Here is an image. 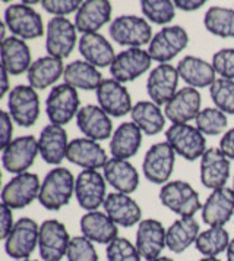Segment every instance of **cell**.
I'll return each mask as SVG.
<instances>
[{
    "label": "cell",
    "instance_id": "cell-1",
    "mask_svg": "<svg viewBox=\"0 0 234 261\" xmlns=\"http://www.w3.org/2000/svg\"><path fill=\"white\" fill-rule=\"evenodd\" d=\"M75 182L76 179L69 169L60 166L51 169L41 182L38 201L47 210L57 212L72 200L75 194Z\"/></svg>",
    "mask_w": 234,
    "mask_h": 261
},
{
    "label": "cell",
    "instance_id": "cell-2",
    "mask_svg": "<svg viewBox=\"0 0 234 261\" xmlns=\"http://www.w3.org/2000/svg\"><path fill=\"white\" fill-rule=\"evenodd\" d=\"M110 37L117 44L128 48H140L151 43L152 28L145 18L136 15H122L110 24Z\"/></svg>",
    "mask_w": 234,
    "mask_h": 261
},
{
    "label": "cell",
    "instance_id": "cell-3",
    "mask_svg": "<svg viewBox=\"0 0 234 261\" xmlns=\"http://www.w3.org/2000/svg\"><path fill=\"white\" fill-rule=\"evenodd\" d=\"M78 90L68 84H58L50 90L46 100V112L53 125L65 126L81 110Z\"/></svg>",
    "mask_w": 234,
    "mask_h": 261
},
{
    "label": "cell",
    "instance_id": "cell-4",
    "mask_svg": "<svg viewBox=\"0 0 234 261\" xmlns=\"http://www.w3.org/2000/svg\"><path fill=\"white\" fill-rule=\"evenodd\" d=\"M3 22L13 36L21 40H35L44 36V22L41 15L23 2L6 8Z\"/></svg>",
    "mask_w": 234,
    "mask_h": 261
},
{
    "label": "cell",
    "instance_id": "cell-5",
    "mask_svg": "<svg viewBox=\"0 0 234 261\" xmlns=\"http://www.w3.org/2000/svg\"><path fill=\"white\" fill-rule=\"evenodd\" d=\"M160 201L164 207L182 217H193L202 210V202L195 188L185 180H171L160 190Z\"/></svg>",
    "mask_w": 234,
    "mask_h": 261
},
{
    "label": "cell",
    "instance_id": "cell-6",
    "mask_svg": "<svg viewBox=\"0 0 234 261\" xmlns=\"http://www.w3.org/2000/svg\"><path fill=\"white\" fill-rule=\"evenodd\" d=\"M165 141L171 145L175 154L183 157L187 162H195L207 151L205 135L189 123L171 125L165 130Z\"/></svg>",
    "mask_w": 234,
    "mask_h": 261
},
{
    "label": "cell",
    "instance_id": "cell-7",
    "mask_svg": "<svg viewBox=\"0 0 234 261\" xmlns=\"http://www.w3.org/2000/svg\"><path fill=\"white\" fill-rule=\"evenodd\" d=\"M40 226L30 217H21L5 239L6 254L16 261L28 260L38 247Z\"/></svg>",
    "mask_w": 234,
    "mask_h": 261
},
{
    "label": "cell",
    "instance_id": "cell-8",
    "mask_svg": "<svg viewBox=\"0 0 234 261\" xmlns=\"http://www.w3.org/2000/svg\"><path fill=\"white\" fill-rule=\"evenodd\" d=\"M9 115L22 128H31L40 116V97L31 85H16L8 95Z\"/></svg>",
    "mask_w": 234,
    "mask_h": 261
},
{
    "label": "cell",
    "instance_id": "cell-9",
    "mask_svg": "<svg viewBox=\"0 0 234 261\" xmlns=\"http://www.w3.org/2000/svg\"><path fill=\"white\" fill-rule=\"evenodd\" d=\"M76 27L66 16H53L47 24L46 50L48 56L66 59L76 44Z\"/></svg>",
    "mask_w": 234,
    "mask_h": 261
},
{
    "label": "cell",
    "instance_id": "cell-10",
    "mask_svg": "<svg viewBox=\"0 0 234 261\" xmlns=\"http://www.w3.org/2000/svg\"><path fill=\"white\" fill-rule=\"evenodd\" d=\"M189 36L186 30L179 25H170L161 28L152 37L148 46V53L152 60L161 63H168L187 47Z\"/></svg>",
    "mask_w": 234,
    "mask_h": 261
},
{
    "label": "cell",
    "instance_id": "cell-11",
    "mask_svg": "<svg viewBox=\"0 0 234 261\" xmlns=\"http://www.w3.org/2000/svg\"><path fill=\"white\" fill-rule=\"evenodd\" d=\"M175 165V151L167 143H157L147 151L142 162L143 176L151 184L165 185L173 173Z\"/></svg>",
    "mask_w": 234,
    "mask_h": 261
},
{
    "label": "cell",
    "instance_id": "cell-12",
    "mask_svg": "<svg viewBox=\"0 0 234 261\" xmlns=\"http://www.w3.org/2000/svg\"><path fill=\"white\" fill-rule=\"evenodd\" d=\"M70 239L66 226L56 219H48L40 226L38 249L44 261H62L69 248Z\"/></svg>",
    "mask_w": 234,
    "mask_h": 261
},
{
    "label": "cell",
    "instance_id": "cell-13",
    "mask_svg": "<svg viewBox=\"0 0 234 261\" xmlns=\"http://www.w3.org/2000/svg\"><path fill=\"white\" fill-rule=\"evenodd\" d=\"M40 188H41V182L35 173L25 172L15 175L3 187L2 202L11 207L12 210H21L28 207L35 198H38Z\"/></svg>",
    "mask_w": 234,
    "mask_h": 261
},
{
    "label": "cell",
    "instance_id": "cell-14",
    "mask_svg": "<svg viewBox=\"0 0 234 261\" xmlns=\"http://www.w3.org/2000/svg\"><path fill=\"white\" fill-rule=\"evenodd\" d=\"M40 154L38 140L33 135H23L12 140V143L3 148L2 163L9 173H25L34 165L37 155Z\"/></svg>",
    "mask_w": 234,
    "mask_h": 261
},
{
    "label": "cell",
    "instance_id": "cell-15",
    "mask_svg": "<svg viewBox=\"0 0 234 261\" xmlns=\"http://www.w3.org/2000/svg\"><path fill=\"white\" fill-rule=\"evenodd\" d=\"M107 192V180L98 170L86 169L76 176L75 197L81 208L95 212L100 205H104Z\"/></svg>",
    "mask_w": 234,
    "mask_h": 261
},
{
    "label": "cell",
    "instance_id": "cell-16",
    "mask_svg": "<svg viewBox=\"0 0 234 261\" xmlns=\"http://www.w3.org/2000/svg\"><path fill=\"white\" fill-rule=\"evenodd\" d=\"M151 56L148 50L142 48H126L116 55V59L110 66L113 80L120 84L132 83L142 76L151 68Z\"/></svg>",
    "mask_w": 234,
    "mask_h": 261
},
{
    "label": "cell",
    "instance_id": "cell-17",
    "mask_svg": "<svg viewBox=\"0 0 234 261\" xmlns=\"http://www.w3.org/2000/svg\"><path fill=\"white\" fill-rule=\"evenodd\" d=\"M179 78L180 75L173 65L161 63L155 66L147 80V93L152 103L160 107L165 106L179 91Z\"/></svg>",
    "mask_w": 234,
    "mask_h": 261
},
{
    "label": "cell",
    "instance_id": "cell-18",
    "mask_svg": "<svg viewBox=\"0 0 234 261\" xmlns=\"http://www.w3.org/2000/svg\"><path fill=\"white\" fill-rule=\"evenodd\" d=\"M97 100L108 116L123 118L132 112V97L128 88L116 80H103L97 88Z\"/></svg>",
    "mask_w": 234,
    "mask_h": 261
},
{
    "label": "cell",
    "instance_id": "cell-19",
    "mask_svg": "<svg viewBox=\"0 0 234 261\" xmlns=\"http://www.w3.org/2000/svg\"><path fill=\"white\" fill-rule=\"evenodd\" d=\"M230 159L220 148H208L200 157V182L208 190L224 188L230 178Z\"/></svg>",
    "mask_w": 234,
    "mask_h": 261
},
{
    "label": "cell",
    "instance_id": "cell-20",
    "mask_svg": "<svg viewBox=\"0 0 234 261\" xmlns=\"http://www.w3.org/2000/svg\"><path fill=\"white\" fill-rule=\"evenodd\" d=\"M202 97L196 88L183 87L164 106V115L173 125L177 123H189L195 120L200 113Z\"/></svg>",
    "mask_w": 234,
    "mask_h": 261
},
{
    "label": "cell",
    "instance_id": "cell-21",
    "mask_svg": "<svg viewBox=\"0 0 234 261\" xmlns=\"http://www.w3.org/2000/svg\"><path fill=\"white\" fill-rule=\"evenodd\" d=\"M136 248L143 260L152 261L158 258L167 247V230L161 222L155 219H145L138 225Z\"/></svg>",
    "mask_w": 234,
    "mask_h": 261
},
{
    "label": "cell",
    "instance_id": "cell-22",
    "mask_svg": "<svg viewBox=\"0 0 234 261\" xmlns=\"http://www.w3.org/2000/svg\"><path fill=\"white\" fill-rule=\"evenodd\" d=\"M234 214V191L224 187L214 190L202 205V220L210 227H224Z\"/></svg>",
    "mask_w": 234,
    "mask_h": 261
},
{
    "label": "cell",
    "instance_id": "cell-23",
    "mask_svg": "<svg viewBox=\"0 0 234 261\" xmlns=\"http://www.w3.org/2000/svg\"><path fill=\"white\" fill-rule=\"evenodd\" d=\"M78 128L85 138L94 141H104L113 137V122L100 106L86 105L76 115Z\"/></svg>",
    "mask_w": 234,
    "mask_h": 261
},
{
    "label": "cell",
    "instance_id": "cell-24",
    "mask_svg": "<svg viewBox=\"0 0 234 261\" xmlns=\"http://www.w3.org/2000/svg\"><path fill=\"white\" fill-rule=\"evenodd\" d=\"M66 159L70 163L86 169H104L107 162L110 160L105 150L94 140L90 138H75L69 143Z\"/></svg>",
    "mask_w": 234,
    "mask_h": 261
},
{
    "label": "cell",
    "instance_id": "cell-25",
    "mask_svg": "<svg viewBox=\"0 0 234 261\" xmlns=\"http://www.w3.org/2000/svg\"><path fill=\"white\" fill-rule=\"evenodd\" d=\"M104 210L107 216L122 227H132L139 225L142 219V210L139 204L128 194L110 192L104 201Z\"/></svg>",
    "mask_w": 234,
    "mask_h": 261
},
{
    "label": "cell",
    "instance_id": "cell-26",
    "mask_svg": "<svg viewBox=\"0 0 234 261\" xmlns=\"http://www.w3.org/2000/svg\"><path fill=\"white\" fill-rule=\"evenodd\" d=\"M111 3L107 0L82 2L79 11L75 15V27L82 34L98 33L111 19Z\"/></svg>",
    "mask_w": 234,
    "mask_h": 261
},
{
    "label": "cell",
    "instance_id": "cell-27",
    "mask_svg": "<svg viewBox=\"0 0 234 261\" xmlns=\"http://www.w3.org/2000/svg\"><path fill=\"white\" fill-rule=\"evenodd\" d=\"M68 147H69L68 132L63 126L50 123L43 128L38 137V148H40V155L46 163L58 166L68 154Z\"/></svg>",
    "mask_w": 234,
    "mask_h": 261
},
{
    "label": "cell",
    "instance_id": "cell-28",
    "mask_svg": "<svg viewBox=\"0 0 234 261\" xmlns=\"http://www.w3.org/2000/svg\"><path fill=\"white\" fill-rule=\"evenodd\" d=\"M78 47H79V53L83 60L94 65L95 68H107V66L110 68L111 63L116 59V53H114L113 46L100 33L82 34Z\"/></svg>",
    "mask_w": 234,
    "mask_h": 261
},
{
    "label": "cell",
    "instance_id": "cell-29",
    "mask_svg": "<svg viewBox=\"0 0 234 261\" xmlns=\"http://www.w3.org/2000/svg\"><path fill=\"white\" fill-rule=\"evenodd\" d=\"M82 237L90 239L95 244H111L116 238H119V227L107 216L101 212H88L81 219Z\"/></svg>",
    "mask_w": 234,
    "mask_h": 261
},
{
    "label": "cell",
    "instance_id": "cell-30",
    "mask_svg": "<svg viewBox=\"0 0 234 261\" xmlns=\"http://www.w3.org/2000/svg\"><path fill=\"white\" fill-rule=\"evenodd\" d=\"M2 66L9 72V75L18 76L23 72H28L33 65L31 50L25 40L11 36L2 41Z\"/></svg>",
    "mask_w": 234,
    "mask_h": 261
},
{
    "label": "cell",
    "instance_id": "cell-31",
    "mask_svg": "<svg viewBox=\"0 0 234 261\" xmlns=\"http://www.w3.org/2000/svg\"><path fill=\"white\" fill-rule=\"evenodd\" d=\"M105 180L122 194L130 195L139 187V173L135 166L122 159H110L104 166Z\"/></svg>",
    "mask_w": 234,
    "mask_h": 261
},
{
    "label": "cell",
    "instance_id": "cell-32",
    "mask_svg": "<svg viewBox=\"0 0 234 261\" xmlns=\"http://www.w3.org/2000/svg\"><path fill=\"white\" fill-rule=\"evenodd\" d=\"M177 72L180 78L192 88H205L215 83L217 72L212 63L196 56H185L177 63Z\"/></svg>",
    "mask_w": 234,
    "mask_h": 261
},
{
    "label": "cell",
    "instance_id": "cell-33",
    "mask_svg": "<svg viewBox=\"0 0 234 261\" xmlns=\"http://www.w3.org/2000/svg\"><path fill=\"white\" fill-rule=\"evenodd\" d=\"M142 130L133 122H123L117 126L110 140V153L114 159L128 160L139 151Z\"/></svg>",
    "mask_w": 234,
    "mask_h": 261
},
{
    "label": "cell",
    "instance_id": "cell-34",
    "mask_svg": "<svg viewBox=\"0 0 234 261\" xmlns=\"http://www.w3.org/2000/svg\"><path fill=\"white\" fill-rule=\"evenodd\" d=\"M65 65L63 60L51 58V56H43L33 62V65L28 69V83L35 90H46L47 87H51L57 83L58 78L65 73Z\"/></svg>",
    "mask_w": 234,
    "mask_h": 261
},
{
    "label": "cell",
    "instance_id": "cell-35",
    "mask_svg": "<svg viewBox=\"0 0 234 261\" xmlns=\"http://www.w3.org/2000/svg\"><path fill=\"white\" fill-rule=\"evenodd\" d=\"M63 80L65 84L76 90L97 91L100 84L103 83V75L98 71V68L88 63L86 60H73L65 68Z\"/></svg>",
    "mask_w": 234,
    "mask_h": 261
},
{
    "label": "cell",
    "instance_id": "cell-36",
    "mask_svg": "<svg viewBox=\"0 0 234 261\" xmlns=\"http://www.w3.org/2000/svg\"><path fill=\"white\" fill-rule=\"evenodd\" d=\"M199 233V223L195 217H180L167 229V248L182 254L196 242Z\"/></svg>",
    "mask_w": 234,
    "mask_h": 261
},
{
    "label": "cell",
    "instance_id": "cell-37",
    "mask_svg": "<svg viewBox=\"0 0 234 261\" xmlns=\"http://www.w3.org/2000/svg\"><path fill=\"white\" fill-rule=\"evenodd\" d=\"M132 122L147 135H157L164 129L165 125V115L161 107L152 101H139L136 103L130 112Z\"/></svg>",
    "mask_w": 234,
    "mask_h": 261
},
{
    "label": "cell",
    "instance_id": "cell-38",
    "mask_svg": "<svg viewBox=\"0 0 234 261\" xmlns=\"http://www.w3.org/2000/svg\"><path fill=\"white\" fill-rule=\"evenodd\" d=\"M203 25L214 36L231 38L234 37V9L211 6L203 16Z\"/></svg>",
    "mask_w": 234,
    "mask_h": 261
},
{
    "label": "cell",
    "instance_id": "cell-39",
    "mask_svg": "<svg viewBox=\"0 0 234 261\" xmlns=\"http://www.w3.org/2000/svg\"><path fill=\"white\" fill-rule=\"evenodd\" d=\"M230 241V235L224 227H210L199 233L195 247L203 257H217L227 251Z\"/></svg>",
    "mask_w": 234,
    "mask_h": 261
},
{
    "label": "cell",
    "instance_id": "cell-40",
    "mask_svg": "<svg viewBox=\"0 0 234 261\" xmlns=\"http://www.w3.org/2000/svg\"><path fill=\"white\" fill-rule=\"evenodd\" d=\"M147 21L157 25H167L175 16L174 2L170 0H142L139 3Z\"/></svg>",
    "mask_w": 234,
    "mask_h": 261
},
{
    "label": "cell",
    "instance_id": "cell-41",
    "mask_svg": "<svg viewBox=\"0 0 234 261\" xmlns=\"http://www.w3.org/2000/svg\"><path fill=\"white\" fill-rule=\"evenodd\" d=\"M196 128H198L203 135H220L222 134L227 125H228V119L227 115L221 112L217 107H207L203 110H200L198 118L195 119Z\"/></svg>",
    "mask_w": 234,
    "mask_h": 261
},
{
    "label": "cell",
    "instance_id": "cell-42",
    "mask_svg": "<svg viewBox=\"0 0 234 261\" xmlns=\"http://www.w3.org/2000/svg\"><path fill=\"white\" fill-rule=\"evenodd\" d=\"M214 105L225 115H234V81L218 78L210 87Z\"/></svg>",
    "mask_w": 234,
    "mask_h": 261
},
{
    "label": "cell",
    "instance_id": "cell-43",
    "mask_svg": "<svg viewBox=\"0 0 234 261\" xmlns=\"http://www.w3.org/2000/svg\"><path fill=\"white\" fill-rule=\"evenodd\" d=\"M107 261H140V254L136 245L129 242L126 238H116L105 249Z\"/></svg>",
    "mask_w": 234,
    "mask_h": 261
},
{
    "label": "cell",
    "instance_id": "cell-44",
    "mask_svg": "<svg viewBox=\"0 0 234 261\" xmlns=\"http://www.w3.org/2000/svg\"><path fill=\"white\" fill-rule=\"evenodd\" d=\"M68 261H98V254L94 247V242L85 237H73L70 239Z\"/></svg>",
    "mask_w": 234,
    "mask_h": 261
},
{
    "label": "cell",
    "instance_id": "cell-45",
    "mask_svg": "<svg viewBox=\"0 0 234 261\" xmlns=\"http://www.w3.org/2000/svg\"><path fill=\"white\" fill-rule=\"evenodd\" d=\"M212 66L224 80L234 81V48H221L212 56Z\"/></svg>",
    "mask_w": 234,
    "mask_h": 261
},
{
    "label": "cell",
    "instance_id": "cell-46",
    "mask_svg": "<svg viewBox=\"0 0 234 261\" xmlns=\"http://www.w3.org/2000/svg\"><path fill=\"white\" fill-rule=\"evenodd\" d=\"M81 0H43L41 6L44 11L54 16H66L70 13H76L81 8Z\"/></svg>",
    "mask_w": 234,
    "mask_h": 261
},
{
    "label": "cell",
    "instance_id": "cell-47",
    "mask_svg": "<svg viewBox=\"0 0 234 261\" xmlns=\"http://www.w3.org/2000/svg\"><path fill=\"white\" fill-rule=\"evenodd\" d=\"M13 119L12 116L3 110L0 116V147L2 150L6 148L12 143V134H13Z\"/></svg>",
    "mask_w": 234,
    "mask_h": 261
},
{
    "label": "cell",
    "instance_id": "cell-48",
    "mask_svg": "<svg viewBox=\"0 0 234 261\" xmlns=\"http://www.w3.org/2000/svg\"><path fill=\"white\" fill-rule=\"evenodd\" d=\"M11 207L2 202L0 205V237L2 239H6L12 232L13 226L16 222H13V213Z\"/></svg>",
    "mask_w": 234,
    "mask_h": 261
},
{
    "label": "cell",
    "instance_id": "cell-49",
    "mask_svg": "<svg viewBox=\"0 0 234 261\" xmlns=\"http://www.w3.org/2000/svg\"><path fill=\"white\" fill-rule=\"evenodd\" d=\"M218 148H220L222 153L227 155L230 160H234V128L233 129L227 130V132L222 135Z\"/></svg>",
    "mask_w": 234,
    "mask_h": 261
},
{
    "label": "cell",
    "instance_id": "cell-50",
    "mask_svg": "<svg viewBox=\"0 0 234 261\" xmlns=\"http://www.w3.org/2000/svg\"><path fill=\"white\" fill-rule=\"evenodd\" d=\"M207 2L205 0H174V6L185 12H193L200 9Z\"/></svg>",
    "mask_w": 234,
    "mask_h": 261
},
{
    "label": "cell",
    "instance_id": "cell-51",
    "mask_svg": "<svg viewBox=\"0 0 234 261\" xmlns=\"http://www.w3.org/2000/svg\"><path fill=\"white\" fill-rule=\"evenodd\" d=\"M0 73H2V91H0V94H2V97H5V95L8 94V91H9V72L2 66Z\"/></svg>",
    "mask_w": 234,
    "mask_h": 261
},
{
    "label": "cell",
    "instance_id": "cell-52",
    "mask_svg": "<svg viewBox=\"0 0 234 261\" xmlns=\"http://www.w3.org/2000/svg\"><path fill=\"white\" fill-rule=\"evenodd\" d=\"M225 252H227V261H234V238L230 241V245Z\"/></svg>",
    "mask_w": 234,
    "mask_h": 261
},
{
    "label": "cell",
    "instance_id": "cell-53",
    "mask_svg": "<svg viewBox=\"0 0 234 261\" xmlns=\"http://www.w3.org/2000/svg\"><path fill=\"white\" fill-rule=\"evenodd\" d=\"M199 261H221V260H218L217 257H203L202 260H199Z\"/></svg>",
    "mask_w": 234,
    "mask_h": 261
},
{
    "label": "cell",
    "instance_id": "cell-54",
    "mask_svg": "<svg viewBox=\"0 0 234 261\" xmlns=\"http://www.w3.org/2000/svg\"><path fill=\"white\" fill-rule=\"evenodd\" d=\"M152 261H173L170 257H158V258H155V260Z\"/></svg>",
    "mask_w": 234,
    "mask_h": 261
},
{
    "label": "cell",
    "instance_id": "cell-55",
    "mask_svg": "<svg viewBox=\"0 0 234 261\" xmlns=\"http://www.w3.org/2000/svg\"><path fill=\"white\" fill-rule=\"evenodd\" d=\"M19 261H37V260H30V258H28V260H19Z\"/></svg>",
    "mask_w": 234,
    "mask_h": 261
},
{
    "label": "cell",
    "instance_id": "cell-56",
    "mask_svg": "<svg viewBox=\"0 0 234 261\" xmlns=\"http://www.w3.org/2000/svg\"><path fill=\"white\" fill-rule=\"evenodd\" d=\"M233 191H234V180H233Z\"/></svg>",
    "mask_w": 234,
    "mask_h": 261
}]
</instances>
